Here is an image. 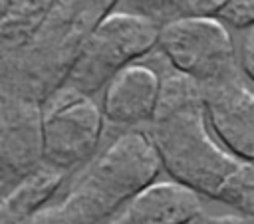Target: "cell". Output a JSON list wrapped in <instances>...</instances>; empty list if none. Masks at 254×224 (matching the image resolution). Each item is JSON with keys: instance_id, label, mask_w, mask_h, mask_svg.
<instances>
[{"instance_id": "cell-10", "label": "cell", "mask_w": 254, "mask_h": 224, "mask_svg": "<svg viewBox=\"0 0 254 224\" xmlns=\"http://www.w3.org/2000/svg\"><path fill=\"white\" fill-rule=\"evenodd\" d=\"M202 210L200 194L177 180L151 182L123 210L121 224H189Z\"/></svg>"}, {"instance_id": "cell-14", "label": "cell", "mask_w": 254, "mask_h": 224, "mask_svg": "<svg viewBox=\"0 0 254 224\" xmlns=\"http://www.w3.org/2000/svg\"><path fill=\"white\" fill-rule=\"evenodd\" d=\"M240 67L244 69V73L254 81V24L248 26L244 40H242V48H240Z\"/></svg>"}, {"instance_id": "cell-4", "label": "cell", "mask_w": 254, "mask_h": 224, "mask_svg": "<svg viewBox=\"0 0 254 224\" xmlns=\"http://www.w3.org/2000/svg\"><path fill=\"white\" fill-rule=\"evenodd\" d=\"M161 24L141 12H109L89 34L65 79V87L91 95L159 44ZM62 85V87H64Z\"/></svg>"}, {"instance_id": "cell-9", "label": "cell", "mask_w": 254, "mask_h": 224, "mask_svg": "<svg viewBox=\"0 0 254 224\" xmlns=\"http://www.w3.org/2000/svg\"><path fill=\"white\" fill-rule=\"evenodd\" d=\"M163 91V77L145 63H129L117 71L103 89L101 111L113 125L135 127L151 123Z\"/></svg>"}, {"instance_id": "cell-2", "label": "cell", "mask_w": 254, "mask_h": 224, "mask_svg": "<svg viewBox=\"0 0 254 224\" xmlns=\"http://www.w3.org/2000/svg\"><path fill=\"white\" fill-rule=\"evenodd\" d=\"M115 0H56L32 40L2 56V93L44 103L67 79L81 46Z\"/></svg>"}, {"instance_id": "cell-1", "label": "cell", "mask_w": 254, "mask_h": 224, "mask_svg": "<svg viewBox=\"0 0 254 224\" xmlns=\"http://www.w3.org/2000/svg\"><path fill=\"white\" fill-rule=\"evenodd\" d=\"M147 135L173 180L216 200L246 163L210 137L200 85L173 67L163 75L161 101Z\"/></svg>"}, {"instance_id": "cell-5", "label": "cell", "mask_w": 254, "mask_h": 224, "mask_svg": "<svg viewBox=\"0 0 254 224\" xmlns=\"http://www.w3.org/2000/svg\"><path fill=\"white\" fill-rule=\"evenodd\" d=\"M157 48L173 69L198 85L240 73L234 42L218 18H181L161 24Z\"/></svg>"}, {"instance_id": "cell-3", "label": "cell", "mask_w": 254, "mask_h": 224, "mask_svg": "<svg viewBox=\"0 0 254 224\" xmlns=\"http://www.w3.org/2000/svg\"><path fill=\"white\" fill-rule=\"evenodd\" d=\"M161 167L149 135L127 131L87 167L60 204L42 208L24 224H99L155 182Z\"/></svg>"}, {"instance_id": "cell-12", "label": "cell", "mask_w": 254, "mask_h": 224, "mask_svg": "<svg viewBox=\"0 0 254 224\" xmlns=\"http://www.w3.org/2000/svg\"><path fill=\"white\" fill-rule=\"evenodd\" d=\"M56 0H2V56L22 50L38 32Z\"/></svg>"}, {"instance_id": "cell-11", "label": "cell", "mask_w": 254, "mask_h": 224, "mask_svg": "<svg viewBox=\"0 0 254 224\" xmlns=\"http://www.w3.org/2000/svg\"><path fill=\"white\" fill-rule=\"evenodd\" d=\"M64 170L44 163L4 192L0 224H24L44 208V202L64 180Z\"/></svg>"}, {"instance_id": "cell-13", "label": "cell", "mask_w": 254, "mask_h": 224, "mask_svg": "<svg viewBox=\"0 0 254 224\" xmlns=\"http://www.w3.org/2000/svg\"><path fill=\"white\" fill-rule=\"evenodd\" d=\"M141 14L151 16L159 24L181 18H216L222 16L232 0H135Z\"/></svg>"}, {"instance_id": "cell-7", "label": "cell", "mask_w": 254, "mask_h": 224, "mask_svg": "<svg viewBox=\"0 0 254 224\" xmlns=\"http://www.w3.org/2000/svg\"><path fill=\"white\" fill-rule=\"evenodd\" d=\"M0 165L2 186L16 184L44 165V105L2 93L0 97Z\"/></svg>"}, {"instance_id": "cell-6", "label": "cell", "mask_w": 254, "mask_h": 224, "mask_svg": "<svg viewBox=\"0 0 254 224\" xmlns=\"http://www.w3.org/2000/svg\"><path fill=\"white\" fill-rule=\"evenodd\" d=\"M42 105L44 163L67 172L89 161L103 131V111L93 97L64 85Z\"/></svg>"}, {"instance_id": "cell-8", "label": "cell", "mask_w": 254, "mask_h": 224, "mask_svg": "<svg viewBox=\"0 0 254 224\" xmlns=\"http://www.w3.org/2000/svg\"><path fill=\"white\" fill-rule=\"evenodd\" d=\"M200 89L208 125L224 149L240 161L254 163V91L240 73Z\"/></svg>"}]
</instances>
